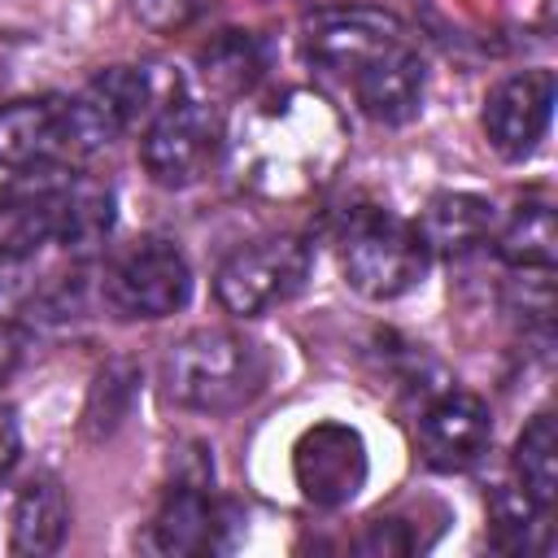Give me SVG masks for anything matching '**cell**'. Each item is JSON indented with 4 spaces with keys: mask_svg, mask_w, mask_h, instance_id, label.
Segmentation results:
<instances>
[{
    "mask_svg": "<svg viewBox=\"0 0 558 558\" xmlns=\"http://www.w3.org/2000/svg\"><path fill=\"white\" fill-rule=\"evenodd\" d=\"M222 157V122L205 100L170 96L153 109L140 135V161L161 187H192Z\"/></svg>",
    "mask_w": 558,
    "mask_h": 558,
    "instance_id": "cell-5",
    "label": "cell"
},
{
    "mask_svg": "<svg viewBox=\"0 0 558 558\" xmlns=\"http://www.w3.org/2000/svg\"><path fill=\"white\" fill-rule=\"evenodd\" d=\"M310 279V248L296 235H266L235 248L218 275L214 296L235 318H257L283 301H292Z\"/></svg>",
    "mask_w": 558,
    "mask_h": 558,
    "instance_id": "cell-7",
    "label": "cell"
},
{
    "mask_svg": "<svg viewBox=\"0 0 558 558\" xmlns=\"http://www.w3.org/2000/svg\"><path fill=\"white\" fill-rule=\"evenodd\" d=\"M353 96H357V109L371 118V122H384V126H405L418 105H423V92H427V65L423 57L410 48V39L392 44L388 52H379L371 65H362L353 78H349Z\"/></svg>",
    "mask_w": 558,
    "mask_h": 558,
    "instance_id": "cell-14",
    "label": "cell"
},
{
    "mask_svg": "<svg viewBox=\"0 0 558 558\" xmlns=\"http://www.w3.org/2000/svg\"><path fill=\"white\" fill-rule=\"evenodd\" d=\"M401 39H405V26L392 13L371 9V4L318 9L305 17V31H301L305 61L318 74L340 78V83H349L362 65H371L379 52H388Z\"/></svg>",
    "mask_w": 558,
    "mask_h": 558,
    "instance_id": "cell-8",
    "label": "cell"
},
{
    "mask_svg": "<svg viewBox=\"0 0 558 558\" xmlns=\"http://www.w3.org/2000/svg\"><path fill=\"white\" fill-rule=\"evenodd\" d=\"M227 532H231V506L214 501L205 493V480H179L166 488L161 506L148 519V549L166 558L218 554L231 545Z\"/></svg>",
    "mask_w": 558,
    "mask_h": 558,
    "instance_id": "cell-11",
    "label": "cell"
},
{
    "mask_svg": "<svg viewBox=\"0 0 558 558\" xmlns=\"http://www.w3.org/2000/svg\"><path fill=\"white\" fill-rule=\"evenodd\" d=\"M514 480L536 506H554L558 493V427L554 414H536L514 440Z\"/></svg>",
    "mask_w": 558,
    "mask_h": 558,
    "instance_id": "cell-19",
    "label": "cell"
},
{
    "mask_svg": "<svg viewBox=\"0 0 558 558\" xmlns=\"http://www.w3.org/2000/svg\"><path fill=\"white\" fill-rule=\"evenodd\" d=\"M270 362L257 340L231 327H196L161 362L166 397L196 414H231L266 388Z\"/></svg>",
    "mask_w": 558,
    "mask_h": 558,
    "instance_id": "cell-2",
    "label": "cell"
},
{
    "mask_svg": "<svg viewBox=\"0 0 558 558\" xmlns=\"http://www.w3.org/2000/svg\"><path fill=\"white\" fill-rule=\"evenodd\" d=\"M135 384H140V371L131 362H113V366H105L96 375V384L87 392V410H83L87 436L100 440V436H109V432L122 427V418H126V410L135 401Z\"/></svg>",
    "mask_w": 558,
    "mask_h": 558,
    "instance_id": "cell-21",
    "label": "cell"
},
{
    "mask_svg": "<svg viewBox=\"0 0 558 558\" xmlns=\"http://www.w3.org/2000/svg\"><path fill=\"white\" fill-rule=\"evenodd\" d=\"M554 96H558L554 70L536 65V70L501 78L484 100V135H488V144L506 161H523L541 144V135L549 131Z\"/></svg>",
    "mask_w": 558,
    "mask_h": 558,
    "instance_id": "cell-10",
    "label": "cell"
},
{
    "mask_svg": "<svg viewBox=\"0 0 558 558\" xmlns=\"http://www.w3.org/2000/svg\"><path fill=\"white\" fill-rule=\"evenodd\" d=\"M427 244L418 227L392 209L357 205L340 231V270L344 283L366 301H397L414 292L427 275Z\"/></svg>",
    "mask_w": 558,
    "mask_h": 558,
    "instance_id": "cell-3",
    "label": "cell"
},
{
    "mask_svg": "<svg viewBox=\"0 0 558 558\" xmlns=\"http://www.w3.org/2000/svg\"><path fill=\"white\" fill-rule=\"evenodd\" d=\"M196 70H201V83L218 96H244L253 92V83L262 78L266 70V52L253 35L244 31H227L218 35L209 48H201L196 57Z\"/></svg>",
    "mask_w": 558,
    "mask_h": 558,
    "instance_id": "cell-18",
    "label": "cell"
},
{
    "mask_svg": "<svg viewBox=\"0 0 558 558\" xmlns=\"http://www.w3.org/2000/svg\"><path fill=\"white\" fill-rule=\"evenodd\" d=\"M493 440V414L475 392L449 388L418 414V449L436 471H466Z\"/></svg>",
    "mask_w": 558,
    "mask_h": 558,
    "instance_id": "cell-12",
    "label": "cell"
},
{
    "mask_svg": "<svg viewBox=\"0 0 558 558\" xmlns=\"http://www.w3.org/2000/svg\"><path fill=\"white\" fill-rule=\"evenodd\" d=\"M493 545L506 554H541L549 549L545 506H536L519 484L493 493Z\"/></svg>",
    "mask_w": 558,
    "mask_h": 558,
    "instance_id": "cell-20",
    "label": "cell"
},
{
    "mask_svg": "<svg viewBox=\"0 0 558 558\" xmlns=\"http://www.w3.org/2000/svg\"><path fill=\"white\" fill-rule=\"evenodd\" d=\"M22 349H26V336H22L13 323H4V318H0V384H4V379L17 371Z\"/></svg>",
    "mask_w": 558,
    "mask_h": 558,
    "instance_id": "cell-25",
    "label": "cell"
},
{
    "mask_svg": "<svg viewBox=\"0 0 558 558\" xmlns=\"http://www.w3.org/2000/svg\"><path fill=\"white\" fill-rule=\"evenodd\" d=\"M131 4L153 26H183V22H192L201 13L205 0H131Z\"/></svg>",
    "mask_w": 558,
    "mask_h": 558,
    "instance_id": "cell-23",
    "label": "cell"
},
{
    "mask_svg": "<svg viewBox=\"0 0 558 558\" xmlns=\"http://www.w3.org/2000/svg\"><path fill=\"white\" fill-rule=\"evenodd\" d=\"M349 135L340 113L318 92H279L248 105L231 135H222V161L231 179L266 201H296L318 192L344 161Z\"/></svg>",
    "mask_w": 558,
    "mask_h": 558,
    "instance_id": "cell-1",
    "label": "cell"
},
{
    "mask_svg": "<svg viewBox=\"0 0 558 558\" xmlns=\"http://www.w3.org/2000/svg\"><path fill=\"white\" fill-rule=\"evenodd\" d=\"M0 161L13 170L70 166V113L65 96H22L0 105Z\"/></svg>",
    "mask_w": 558,
    "mask_h": 558,
    "instance_id": "cell-13",
    "label": "cell"
},
{
    "mask_svg": "<svg viewBox=\"0 0 558 558\" xmlns=\"http://www.w3.org/2000/svg\"><path fill=\"white\" fill-rule=\"evenodd\" d=\"M179 92V87H174ZM174 92L157 87L153 65H109L100 74H92L74 96H65V113H70V153L74 161L109 148L118 135H126L140 118H153V109L161 100H170Z\"/></svg>",
    "mask_w": 558,
    "mask_h": 558,
    "instance_id": "cell-4",
    "label": "cell"
},
{
    "mask_svg": "<svg viewBox=\"0 0 558 558\" xmlns=\"http://www.w3.org/2000/svg\"><path fill=\"white\" fill-rule=\"evenodd\" d=\"M17 453H22V423H17V410L0 401V480L17 466Z\"/></svg>",
    "mask_w": 558,
    "mask_h": 558,
    "instance_id": "cell-24",
    "label": "cell"
},
{
    "mask_svg": "<svg viewBox=\"0 0 558 558\" xmlns=\"http://www.w3.org/2000/svg\"><path fill=\"white\" fill-rule=\"evenodd\" d=\"M292 480L301 497L318 510L349 506L366 484V445L349 423L323 418L310 432H301L292 449Z\"/></svg>",
    "mask_w": 558,
    "mask_h": 558,
    "instance_id": "cell-9",
    "label": "cell"
},
{
    "mask_svg": "<svg viewBox=\"0 0 558 558\" xmlns=\"http://www.w3.org/2000/svg\"><path fill=\"white\" fill-rule=\"evenodd\" d=\"M17 187H22V170H13V166H4V161H0V218L13 209Z\"/></svg>",
    "mask_w": 558,
    "mask_h": 558,
    "instance_id": "cell-26",
    "label": "cell"
},
{
    "mask_svg": "<svg viewBox=\"0 0 558 558\" xmlns=\"http://www.w3.org/2000/svg\"><path fill=\"white\" fill-rule=\"evenodd\" d=\"M70 532V501L57 475L39 471L31 480H22V488L13 493V510H9V549L13 554H52L61 549Z\"/></svg>",
    "mask_w": 558,
    "mask_h": 558,
    "instance_id": "cell-16",
    "label": "cell"
},
{
    "mask_svg": "<svg viewBox=\"0 0 558 558\" xmlns=\"http://www.w3.org/2000/svg\"><path fill=\"white\" fill-rule=\"evenodd\" d=\"M497 257L510 270H545L554 275L558 262V227L549 201H527L514 209V218L497 231Z\"/></svg>",
    "mask_w": 558,
    "mask_h": 558,
    "instance_id": "cell-17",
    "label": "cell"
},
{
    "mask_svg": "<svg viewBox=\"0 0 558 558\" xmlns=\"http://www.w3.org/2000/svg\"><path fill=\"white\" fill-rule=\"evenodd\" d=\"M192 266L170 240H135L100 275V301L118 318L157 323L187 305Z\"/></svg>",
    "mask_w": 558,
    "mask_h": 558,
    "instance_id": "cell-6",
    "label": "cell"
},
{
    "mask_svg": "<svg viewBox=\"0 0 558 558\" xmlns=\"http://www.w3.org/2000/svg\"><path fill=\"white\" fill-rule=\"evenodd\" d=\"M35 257H39V248L22 244L9 231L0 235V318L13 314L31 296V288H35Z\"/></svg>",
    "mask_w": 558,
    "mask_h": 558,
    "instance_id": "cell-22",
    "label": "cell"
},
{
    "mask_svg": "<svg viewBox=\"0 0 558 558\" xmlns=\"http://www.w3.org/2000/svg\"><path fill=\"white\" fill-rule=\"evenodd\" d=\"M418 235L427 244V253H440V257H466L475 253L480 244L493 240L497 231V209L493 201L475 196V192H436L423 214H418Z\"/></svg>",
    "mask_w": 558,
    "mask_h": 558,
    "instance_id": "cell-15",
    "label": "cell"
}]
</instances>
